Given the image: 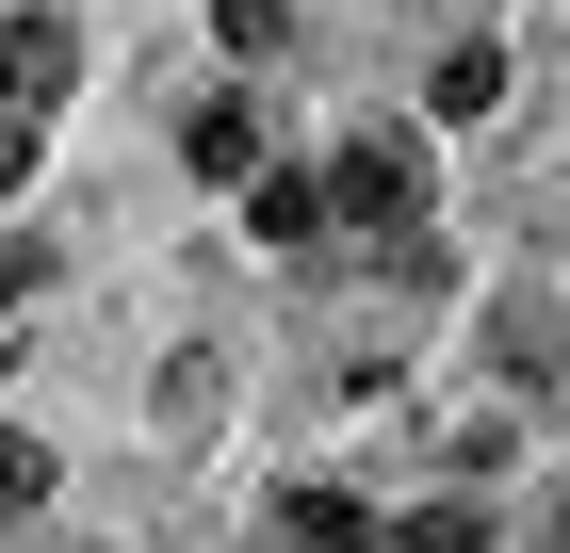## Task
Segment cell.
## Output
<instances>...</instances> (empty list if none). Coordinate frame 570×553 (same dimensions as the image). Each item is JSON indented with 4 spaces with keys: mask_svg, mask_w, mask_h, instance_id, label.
Instances as JSON below:
<instances>
[{
    "mask_svg": "<svg viewBox=\"0 0 570 553\" xmlns=\"http://www.w3.org/2000/svg\"><path fill=\"white\" fill-rule=\"evenodd\" d=\"M179 147H196V179H262V115H245V98H213Z\"/></svg>",
    "mask_w": 570,
    "mask_h": 553,
    "instance_id": "cell-3",
    "label": "cell"
},
{
    "mask_svg": "<svg viewBox=\"0 0 570 553\" xmlns=\"http://www.w3.org/2000/svg\"><path fill=\"white\" fill-rule=\"evenodd\" d=\"M245 228H262L277 260H294V245H326V179H262V196H245Z\"/></svg>",
    "mask_w": 570,
    "mask_h": 553,
    "instance_id": "cell-4",
    "label": "cell"
},
{
    "mask_svg": "<svg viewBox=\"0 0 570 553\" xmlns=\"http://www.w3.org/2000/svg\"><path fill=\"white\" fill-rule=\"evenodd\" d=\"M424 196H440V179H424V147H407V130H358L343 164H326V213L375 228V245H424Z\"/></svg>",
    "mask_w": 570,
    "mask_h": 553,
    "instance_id": "cell-1",
    "label": "cell"
},
{
    "mask_svg": "<svg viewBox=\"0 0 570 553\" xmlns=\"http://www.w3.org/2000/svg\"><path fill=\"white\" fill-rule=\"evenodd\" d=\"M66 82H82V33H66L49 0H17V17H0V98H17V115H49Z\"/></svg>",
    "mask_w": 570,
    "mask_h": 553,
    "instance_id": "cell-2",
    "label": "cell"
},
{
    "mask_svg": "<svg viewBox=\"0 0 570 553\" xmlns=\"http://www.w3.org/2000/svg\"><path fill=\"white\" fill-rule=\"evenodd\" d=\"M440 115H456V130L505 115V49H440Z\"/></svg>",
    "mask_w": 570,
    "mask_h": 553,
    "instance_id": "cell-6",
    "label": "cell"
},
{
    "mask_svg": "<svg viewBox=\"0 0 570 553\" xmlns=\"http://www.w3.org/2000/svg\"><path fill=\"white\" fill-rule=\"evenodd\" d=\"M277 521H294L309 553H358V537H375V521H358V488H326V472H309V488H294V505H277Z\"/></svg>",
    "mask_w": 570,
    "mask_h": 553,
    "instance_id": "cell-5",
    "label": "cell"
},
{
    "mask_svg": "<svg viewBox=\"0 0 570 553\" xmlns=\"http://www.w3.org/2000/svg\"><path fill=\"white\" fill-rule=\"evenodd\" d=\"M49 505V440H17V424H0V521H33Z\"/></svg>",
    "mask_w": 570,
    "mask_h": 553,
    "instance_id": "cell-8",
    "label": "cell"
},
{
    "mask_svg": "<svg viewBox=\"0 0 570 553\" xmlns=\"http://www.w3.org/2000/svg\"><path fill=\"white\" fill-rule=\"evenodd\" d=\"M17 309H33V245H0V326H17Z\"/></svg>",
    "mask_w": 570,
    "mask_h": 553,
    "instance_id": "cell-10",
    "label": "cell"
},
{
    "mask_svg": "<svg viewBox=\"0 0 570 553\" xmlns=\"http://www.w3.org/2000/svg\"><path fill=\"white\" fill-rule=\"evenodd\" d=\"M392 553H489V505H407Z\"/></svg>",
    "mask_w": 570,
    "mask_h": 553,
    "instance_id": "cell-7",
    "label": "cell"
},
{
    "mask_svg": "<svg viewBox=\"0 0 570 553\" xmlns=\"http://www.w3.org/2000/svg\"><path fill=\"white\" fill-rule=\"evenodd\" d=\"M17 179H33V115H0V196H17Z\"/></svg>",
    "mask_w": 570,
    "mask_h": 553,
    "instance_id": "cell-9",
    "label": "cell"
},
{
    "mask_svg": "<svg viewBox=\"0 0 570 553\" xmlns=\"http://www.w3.org/2000/svg\"><path fill=\"white\" fill-rule=\"evenodd\" d=\"M538 553H570V488H554V505H538Z\"/></svg>",
    "mask_w": 570,
    "mask_h": 553,
    "instance_id": "cell-11",
    "label": "cell"
}]
</instances>
